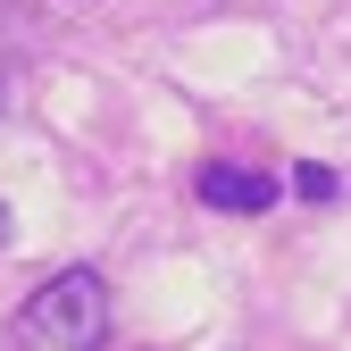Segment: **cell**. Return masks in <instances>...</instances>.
<instances>
[{"label":"cell","mask_w":351,"mask_h":351,"mask_svg":"<svg viewBox=\"0 0 351 351\" xmlns=\"http://www.w3.org/2000/svg\"><path fill=\"white\" fill-rule=\"evenodd\" d=\"M101 343H109V276L101 268L42 276L0 326V351H101Z\"/></svg>","instance_id":"6da1fadb"},{"label":"cell","mask_w":351,"mask_h":351,"mask_svg":"<svg viewBox=\"0 0 351 351\" xmlns=\"http://www.w3.org/2000/svg\"><path fill=\"white\" fill-rule=\"evenodd\" d=\"M193 193H201V209H226V217H268L285 201L276 167H243V159H201Z\"/></svg>","instance_id":"7a4b0ae2"},{"label":"cell","mask_w":351,"mask_h":351,"mask_svg":"<svg viewBox=\"0 0 351 351\" xmlns=\"http://www.w3.org/2000/svg\"><path fill=\"white\" fill-rule=\"evenodd\" d=\"M293 193H301V201H335L343 184H335V176H326V167H301V176H293Z\"/></svg>","instance_id":"3957f363"},{"label":"cell","mask_w":351,"mask_h":351,"mask_svg":"<svg viewBox=\"0 0 351 351\" xmlns=\"http://www.w3.org/2000/svg\"><path fill=\"white\" fill-rule=\"evenodd\" d=\"M9 226H17V217H9V209H0V251H9Z\"/></svg>","instance_id":"277c9868"},{"label":"cell","mask_w":351,"mask_h":351,"mask_svg":"<svg viewBox=\"0 0 351 351\" xmlns=\"http://www.w3.org/2000/svg\"><path fill=\"white\" fill-rule=\"evenodd\" d=\"M0 101H9V93H0Z\"/></svg>","instance_id":"5b68a950"}]
</instances>
